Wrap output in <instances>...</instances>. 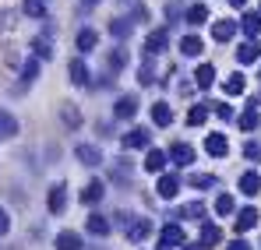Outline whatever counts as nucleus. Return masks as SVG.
I'll use <instances>...</instances> for the list:
<instances>
[{"instance_id": "obj_8", "label": "nucleus", "mask_w": 261, "mask_h": 250, "mask_svg": "<svg viewBox=\"0 0 261 250\" xmlns=\"http://www.w3.org/2000/svg\"><path fill=\"white\" fill-rule=\"evenodd\" d=\"M113 117H117V120H134V117H138V99H134V95H120V99L113 102Z\"/></svg>"}, {"instance_id": "obj_20", "label": "nucleus", "mask_w": 261, "mask_h": 250, "mask_svg": "<svg viewBox=\"0 0 261 250\" xmlns=\"http://www.w3.org/2000/svg\"><path fill=\"white\" fill-rule=\"evenodd\" d=\"M261 190V176H258V169H247L244 176H240V194H247V198H254Z\"/></svg>"}, {"instance_id": "obj_5", "label": "nucleus", "mask_w": 261, "mask_h": 250, "mask_svg": "<svg viewBox=\"0 0 261 250\" xmlns=\"http://www.w3.org/2000/svg\"><path fill=\"white\" fill-rule=\"evenodd\" d=\"M102 198H106V183L102 180H88L82 187V205H88V208H95Z\"/></svg>"}, {"instance_id": "obj_3", "label": "nucleus", "mask_w": 261, "mask_h": 250, "mask_svg": "<svg viewBox=\"0 0 261 250\" xmlns=\"http://www.w3.org/2000/svg\"><path fill=\"white\" fill-rule=\"evenodd\" d=\"M46 208L53 211V215H64V208H67V183H53V187H49Z\"/></svg>"}, {"instance_id": "obj_48", "label": "nucleus", "mask_w": 261, "mask_h": 250, "mask_svg": "<svg viewBox=\"0 0 261 250\" xmlns=\"http://www.w3.org/2000/svg\"><path fill=\"white\" fill-rule=\"evenodd\" d=\"M82 4H99V0H82Z\"/></svg>"}, {"instance_id": "obj_2", "label": "nucleus", "mask_w": 261, "mask_h": 250, "mask_svg": "<svg viewBox=\"0 0 261 250\" xmlns=\"http://www.w3.org/2000/svg\"><path fill=\"white\" fill-rule=\"evenodd\" d=\"M166 159H173V166H194V159H198V152L187 145V141H176V145H170V152H166Z\"/></svg>"}, {"instance_id": "obj_38", "label": "nucleus", "mask_w": 261, "mask_h": 250, "mask_svg": "<svg viewBox=\"0 0 261 250\" xmlns=\"http://www.w3.org/2000/svg\"><path fill=\"white\" fill-rule=\"evenodd\" d=\"M110 36H117V39H127V36H130V21H124V18L110 21Z\"/></svg>"}, {"instance_id": "obj_26", "label": "nucleus", "mask_w": 261, "mask_h": 250, "mask_svg": "<svg viewBox=\"0 0 261 250\" xmlns=\"http://www.w3.org/2000/svg\"><path fill=\"white\" fill-rule=\"evenodd\" d=\"M95 42H99V32H95V29H82L78 39H74V46H78V53H92Z\"/></svg>"}, {"instance_id": "obj_41", "label": "nucleus", "mask_w": 261, "mask_h": 250, "mask_svg": "<svg viewBox=\"0 0 261 250\" xmlns=\"http://www.w3.org/2000/svg\"><path fill=\"white\" fill-rule=\"evenodd\" d=\"M138 81H141V85H152V81H155V74H152V64H141V67H138Z\"/></svg>"}, {"instance_id": "obj_6", "label": "nucleus", "mask_w": 261, "mask_h": 250, "mask_svg": "<svg viewBox=\"0 0 261 250\" xmlns=\"http://www.w3.org/2000/svg\"><path fill=\"white\" fill-rule=\"evenodd\" d=\"M85 229L92 233V236H99V240H102V236H110V233H113V222H110L106 215H99V211H92V215L85 218Z\"/></svg>"}, {"instance_id": "obj_43", "label": "nucleus", "mask_w": 261, "mask_h": 250, "mask_svg": "<svg viewBox=\"0 0 261 250\" xmlns=\"http://www.w3.org/2000/svg\"><path fill=\"white\" fill-rule=\"evenodd\" d=\"M216 113L222 117V120H229V117H233V106H229V102H219V106H216Z\"/></svg>"}, {"instance_id": "obj_45", "label": "nucleus", "mask_w": 261, "mask_h": 250, "mask_svg": "<svg viewBox=\"0 0 261 250\" xmlns=\"http://www.w3.org/2000/svg\"><path fill=\"white\" fill-rule=\"evenodd\" d=\"M145 18H148V11H145V4H138L134 7V21H145Z\"/></svg>"}, {"instance_id": "obj_21", "label": "nucleus", "mask_w": 261, "mask_h": 250, "mask_svg": "<svg viewBox=\"0 0 261 250\" xmlns=\"http://www.w3.org/2000/svg\"><path fill=\"white\" fill-rule=\"evenodd\" d=\"M145 169H148V173H163V169H166V152H163V148H148V152H145Z\"/></svg>"}, {"instance_id": "obj_9", "label": "nucleus", "mask_w": 261, "mask_h": 250, "mask_svg": "<svg viewBox=\"0 0 261 250\" xmlns=\"http://www.w3.org/2000/svg\"><path fill=\"white\" fill-rule=\"evenodd\" d=\"M74 159H78V162H82V166H102V152H99V148H95V145H85V141H82V145H78V148H74Z\"/></svg>"}, {"instance_id": "obj_1", "label": "nucleus", "mask_w": 261, "mask_h": 250, "mask_svg": "<svg viewBox=\"0 0 261 250\" xmlns=\"http://www.w3.org/2000/svg\"><path fill=\"white\" fill-rule=\"evenodd\" d=\"M184 240H187V236H184V226H180V222H166V226L159 229V247L155 250H176Z\"/></svg>"}, {"instance_id": "obj_13", "label": "nucleus", "mask_w": 261, "mask_h": 250, "mask_svg": "<svg viewBox=\"0 0 261 250\" xmlns=\"http://www.w3.org/2000/svg\"><path fill=\"white\" fill-rule=\"evenodd\" d=\"M145 46H148V53H152V57H155V53H163V49L170 46V29H155V32H148Z\"/></svg>"}, {"instance_id": "obj_39", "label": "nucleus", "mask_w": 261, "mask_h": 250, "mask_svg": "<svg viewBox=\"0 0 261 250\" xmlns=\"http://www.w3.org/2000/svg\"><path fill=\"white\" fill-rule=\"evenodd\" d=\"M244 88H247L244 74H233V78H226V95H240Z\"/></svg>"}, {"instance_id": "obj_25", "label": "nucleus", "mask_w": 261, "mask_h": 250, "mask_svg": "<svg viewBox=\"0 0 261 250\" xmlns=\"http://www.w3.org/2000/svg\"><path fill=\"white\" fill-rule=\"evenodd\" d=\"M194 85H198V88H212V85H216V67H212V64H198Z\"/></svg>"}, {"instance_id": "obj_49", "label": "nucleus", "mask_w": 261, "mask_h": 250, "mask_svg": "<svg viewBox=\"0 0 261 250\" xmlns=\"http://www.w3.org/2000/svg\"><path fill=\"white\" fill-rule=\"evenodd\" d=\"M187 250H201V247H194V243H191V247H187Z\"/></svg>"}, {"instance_id": "obj_22", "label": "nucleus", "mask_w": 261, "mask_h": 250, "mask_svg": "<svg viewBox=\"0 0 261 250\" xmlns=\"http://www.w3.org/2000/svg\"><path fill=\"white\" fill-rule=\"evenodd\" d=\"M11 137H18V120L7 109H0V141H11Z\"/></svg>"}, {"instance_id": "obj_29", "label": "nucleus", "mask_w": 261, "mask_h": 250, "mask_svg": "<svg viewBox=\"0 0 261 250\" xmlns=\"http://www.w3.org/2000/svg\"><path fill=\"white\" fill-rule=\"evenodd\" d=\"M32 57H36V60H49V57H53L49 36H36V39H32Z\"/></svg>"}, {"instance_id": "obj_40", "label": "nucleus", "mask_w": 261, "mask_h": 250, "mask_svg": "<svg viewBox=\"0 0 261 250\" xmlns=\"http://www.w3.org/2000/svg\"><path fill=\"white\" fill-rule=\"evenodd\" d=\"M244 159H251V162H258V159H261V145H258V141H247V145H244Z\"/></svg>"}, {"instance_id": "obj_33", "label": "nucleus", "mask_w": 261, "mask_h": 250, "mask_svg": "<svg viewBox=\"0 0 261 250\" xmlns=\"http://www.w3.org/2000/svg\"><path fill=\"white\" fill-rule=\"evenodd\" d=\"M205 120H208V106H205V102L191 106V113H187V124H191V127H201Z\"/></svg>"}, {"instance_id": "obj_44", "label": "nucleus", "mask_w": 261, "mask_h": 250, "mask_svg": "<svg viewBox=\"0 0 261 250\" xmlns=\"http://www.w3.org/2000/svg\"><path fill=\"white\" fill-rule=\"evenodd\" d=\"M117 176H120V180H127V176H130V166H127V162H117Z\"/></svg>"}, {"instance_id": "obj_4", "label": "nucleus", "mask_w": 261, "mask_h": 250, "mask_svg": "<svg viewBox=\"0 0 261 250\" xmlns=\"http://www.w3.org/2000/svg\"><path fill=\"white\" fill-rule=\"evenodd\" d=\"M155 194H159L163 201H173L176 194H180V176H176V173H163L159 183H155Z\"/></svg>"}, {"instance_id": "obj_27", "label": "nucleus", "mask_w": 261, "mask_h": 250, "mask_svg": "<svg viewBox=\"0 0 261 250\" xmlns=\"http://www.w3.org/2000/svg\"><path fill=\"white\" fill-rule=\"evenodd\" d=\"M184 21H187V25H205V21H208V7H205V4L187 7V11H184Z\"/></svg>"}, {"instance_id": "obj_42", "label": "nucleus", "mask_w": 261, "mask_h": 250, "mask_svg": "<svg viewBox=\"0 0 261 250\" xmlns=\"http://www.w3.org/2000/svg\"><path fill=\"white\" fill-rule=\"evenodd\" d=\"M7 233H11V211L0 208V236H7Z\"/></svg>"}, {"instance_id": "obj_30", "label": "nucleus", "mask_w": 261, "mask_h": 250, "mask_svg": "<svg viewBox=\"0 0 261 250\" xmlns=\"http://www.w3.org/2000/svg\"><path fill=\"white\" fill-rule=\"evenodd\" d=\"M25 14L29 18H49V0H25Z\"/></svg>"}, {"instance_id": "obj_11", "label": "nucleus", "mask_w": 261, "mask_h": 250, "mask_svg": "<svg viewBox=\"0 0 261 250\" xmlns=\"http://www.w3.org/2000/svg\"><path fill=\"white\" fill-rule=\"evenodd\" d=\"M148 233H152V218H145V215H138V218L127 226V240L130 243H141Z\"/></svg>"}, {"instance_id": "obj_24", "label": "nucleus", "mask_w": 261, "mask_h": 250, "mask_svg": "<svg viewBox=\"0 0 261 250\" xmlns=\"http://www.w3.org/2000/svg\"><path fill=\"white\" fill-rule=\"evenodd\" d=\"M258 57H261V46H258V39H247L244 46H240V49H237V60H240V64H254Z\"/></svg>"}, {"instance_id": "obj_28", "label": "nucleus", "mask_w": 261, "mask_h": 250, "mask_svg": "<svg viewBox=\"0 0 261 250\" xmlns=\"http://www.w3.org/2000/svg\"><path fill=\"white\" fill-rule=\"evenodd\" d=\"M261 117H258V102H251L244 113H240V130H258Z\"/></svg>"}, {"instance_id": "obj_12", "label": "nucleus", "mask_w": 261, "mask_h": 250, "mask_svg": "<svg viewBox=\"0 0 261 250\" xmlns=\"http://www.w3.org/2000/svg\"><path fill=\"white\" fill-rule=\"evenodd\" d=\"M258 218H261V211L254 208V205L240 208V211H237V233H247V229H254V226H258Z\"/></svg>"}, {"instance_id": "obj_47", "label": "nucleus", "mask_w": 261, "mask_h": 250, "mask_svg": "<svg viewBox=\"0 0 261 250\" xmlns=\"http://www.w3.org/2000/svg\"><path fill=\"white\" fill-rule=\"evenodd\" d=\"M229 4H233V7H244V4H247V0H229Z\"/></svg>"}, {"instance_id": "obj_14", "label": "nucleus", "mask_w": 261, "mask_h": 250, "mask_svg": "<svg viewBox=\"0 0 261 250\" xmlns=\"http://www.w3.org/2000/svg\"><path fill=\"white\" fill-rule=\"evenodd\" d=\"M205 152H208V155H216V159H226V152H229L226 134H208V137H205Z\"/></svg>"}, {"instance_id": "obj_23", "label": "nucleus", "mask_w": 261, "mask_h": 250, "mask_svg": "<svg viewBox=\"0 0 261 250\" xmlns=\"http://www.w3.org/2000/svg\"><path fill=\"white\" fill-rule=\"evenodd\" d=\"M201 49H205V42H201V36H194V32L180 39V53L184 57H201Z\"/></svg>"}, {"instance_id": "obj_32", "label": "nucleus", "mask_w": 261, "mask_h": 250, "mask_svg": "<svg viewBox=\"0 0 261 250\" xmlns=\"http://www.w3.org/2000/svg\"><path fill=\"white\" fill-rule=\"evenodd\" d=\"M176 218H194V222H201V218H205V205H201V201H191V205H184V208L176 211Z\"/></svg>"}, {"instance_id": "obj_10", "label": "nucleus", "mask_w": 261, "mask_h": 250, "mask_svg": "<svg viewBox=\"0 0 261 250\" xmlns=\"http://www.w3.org/2000/svg\"><path fill=\"white\" fill-rule=\"evenodd\" d=\"M67 74H71V85H78V88L92 81V71H88V64L82 60V57H74V60L67 64Z\"/></svg>"}, {"instance_id": "obj_35", "label": "nucleus", "mask_w": 261, "mask_h": 250, "mask_svg": "<svg viewBox=\"0 0 261 250\" xmlns=\"http://www.w3.org/2000/svg\"><path fill=\"white\" fill-rule=\"evenodd\" d=\"M36 78H39V60H36V57H29V60H25V64H21V81H36Z\"/></svg>"}, {"instance_id": "obj_18", "label": "nucleus", "mask_w": 261, "mask_h": 250, "mask_svg": "<svg viewBox=\"0 0 261 250\" xmlns=\"http://www.w3.org/2000/svg\"><path fill=\"white\" fill-rule=\"evenodd\" d=\"M60 120L67 130H78L82 127V113H78V106L74 102H60Z\"/></svg>"}, {"instance_id": "obj_19", "label": "nucleus", "mask_w": 261, "mask_h": 250, "mask_svg": "<svg viewBox=\"0 0 261 250\" xmlns=\"http://www.w3.org/2000/svg\"><path fill=\"white\" fill-rule=\"evenodd\" d=\"M53 243H57V250H82V247H85V243H82V236H78L74 229L57 233V240H53Z\"/></svg>"}, {"instance_id": "obj_16", "label": "nucleus", "mask_w": 261, "mask_h": 250, "mask_svg": "<svg viewBox=\"0 0 261 250\" xmlns=\"http://www.w3.org/2000/svg\"><path fill=\"white\" fill-rule=\"evenodd\" d=\"M237 29H240L237 21L222 18V21H216V25H212V39H216V42H229L233 36H237Z\"/></svg>"}, {"instance_id": "obj_31", "label": "nucleus", "mask_w": 261, "mask_h": 250, "mask_svg": "<svg viewBox=\"0 0 261 250\" xmlns=\"http://www.w3.org/2000/svg\"><path fill=\"white\" fill-rule=\"evenodd\" d=\"M237 25H240V29H244L251 39H258V32H261V14H244Z\"/></svg>"}, {"instance_id": "obj_46", "label": "nucleus", "mask_w": 261, "mask_h": 250, "mask_svg": "<svg viewBox=\"0 0 261 250\" xmlns=\"http://www.w3.org/2000/svg\"><path fill=\"white\" fill-rule=\"evenodd\" d=\"M226 250H251V243H244V240H233Z\"/></svg>"}, {"instance_id": "obj_37", "label": "nucleus", "mask_w": 261, "mask_h": 250, "mask_svg": "<svg viewBox=\"0 0 261 250\" xmlns=\"http://www.w3.org/2000/svg\"><path fill=\"white\" fill-rule=\"evenodd\" d=\"M216 211L219 215H233V211H237V201H233L229 194H219L216 198Z\"/></svg>"}, {"instance_id": "obj_34", "label": "nucleus", "mask_w": 261, "mask_h": 250, "mask_svg": "<svg viewBox=\"0 0 261 250\" xmlns=\"http://www.w3.org/2000/svg\"><path fill=\"white\" fill-rule=\"evenodd\" d=\"M124 64H127V53H124V49L117 46V49H113V53L106 57V67H110V71L117 74V71H124Z\"/></svg>"}, {"instance_id": "obj_7", "label": "nucleus", "mask_w": 261, "mask_h": 250, "mask_svg": "<svg viewBox=\"0 0 261 250\" xmlns=\"http://www.w3.org/2000/svg\"><path fill=\"white\" fill-rule=\"evenodd\" d=\"M124 148H134V152L145 148V152H148V148H152V134H148L145 127H134V130L124 134Z\"/></svg>"}, {"instance_id": "obj_17", "label": "nucleus", "mask_w": 261, "mask_h": 250, "mask_svg": "<svg viewBox=\"0 0 261 250\" xmlns=\"http://www.w3.org/2000/svg\"><path fill=\"white\" fill-rule=\"evenodd\" d=\"M152 124L170 127L173 124V106H170V102H152Z\"/></svg>"}, {"instance_id": "obj_36", "label": "nucleus", "mask_w": 261, "mask_h": 250, "mask_svg": "<svg viewBox=\"0 0 261 250\" xmlns=\"http://www.w3.org/2000/svg\"><path fill=\"white\" fill-rule=\"evenodd\" d=\"M216 183L219 180L212 176V173H194V176H191V187H198V190H212Z\"/></svg>"}, {"instance_id": "obj_15", "label": "nucleus", "mask_w": 261, "mask_h": 250, "mask_svg": "<svg viewBox=\"0 0 261 250\" xmlns=\"http://www.w3.org/2000/svg\"><path fill=\"white\" fill-rule=\"evenodd\" d=\"M219 243H222V229H219L216 222H201V250L219 247Z\"/></svg>"}]
</instances>
